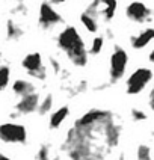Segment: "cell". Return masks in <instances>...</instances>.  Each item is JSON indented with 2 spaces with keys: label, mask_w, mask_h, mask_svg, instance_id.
Masks as SVG:
<instances>
[{
  "label": "cell",
  "mask_w": 154,
  "mask_h": 160,
  "mask_svg": "<svg viewBox=\"0 0 154 160\" xmlns=\"http://www.w3.org/2000/svg\"><path fill=\"white\" fill-rule=\"evenodd\" d=\"M52 107H53V95H52V94H47V95L41 100V103H39L38 113H39L41 116L47 115V113L52 110Z\"/></svg>",
  "instance_id": "cell-17"
},
{
  "label": "cell",
  "mask_w": 154,
  "mask_h": 160,
  "mask_svg": "<svg viewBox=\"0 0 154 160\" xmlns=\"http://www.w3.org/2000/svg\"><path fill=\"white\" fill-rule=\"evenodd\" d=\"M148 59H150V62L154 63V50H151L150 52V54H148Z\"/></svg>",
  "instance_id": "cell-26"
},
{
  "label": "cell",
  "mask_w": 154,
  "mask_h": 160,
  "mask_svg": "<svg viewBox=\"0 0 154 160\" xmlns=\"http://www.w3.org/2000/svg\"><path fill=\"white\" fill-rule=\"evenodd\" d=\"M0 141L5 143L24 145L27 142V130L18 122H2L0 124Z\"/></svg>",
  "instance_id": "cell-5"
},
{
  "label": "cell",
  "mask_w": 154,
  "mask_h": 160,
  "mask_svg": "<svg viewBox=\"0 0 154 160\" xmlns=\"http://www.w3.org/2000/svg\"><path fill=\"white\" fill-rule=\"evenodd\" d=\"M50 65H52V68H53L54 74H61V72H62V65H61V62H59L56 58H50Z\"/></svg>",
  "instance_id": "cell-23"
},
{
  "label": "cell",
  "mask_w": 154,
  "mask_h": 160,
  "mask_svg": "<svg viewBox=\"0 0 154 160\" xmlns=\"http://www.w3.org/2000/svg\"><path fill=\"white\" fill-rule=\"evenodd\" d=\"M0 61H2V53H0Z\"/></svg>",
  "instance_id": "cell-30"
},
{
  "label": "cell",
  "mask_w": 154,
  "mask_h": 160,
  "mask_svg": "<svg viewBox=\"0 0 154 160\" xmlns=\"http://www.w3.org/2000/svg\"><path fill=\"white\" fill-rule=\"evenodd\" d=\"M154 39V27H147L144 30H141L139 33L130 38V44L135 50H142Z\"/></svg>",
  "instance_id": "cell-11"
},
{
  "label": "cell",
  "mask_w": 154,
  "mask_h": 160,
  "mask_svg": "<svg viewBox=\"0 0 154 160\" xmlns=\"http://www.w3.org/2000/svg\"><path fill=\"white\" fill-rule=\"evenodd\" d=\"M68 115H70V107L68 106H61L59 109H56L53 113L50 115V119H48V127H50L52 130L59 128V127L63 124V121L68 118Z\"/></svg>",
  "instance_id": "cell-12"
},
{
  "label": "cell",
  "mask_w": 154,
  "mask_h": 160,
  "mask_svg": "<svg viewBox=\"0 0 154 160\" xmlns=\"http://www.w3.org/2000/svg\"><path fill=\"white\" fill-rule=\"evenodd\" d=\"M36 160H50V145L42 143V145L38 148V152H36Z\"/></svg>",
  "instance_id": "cell-20"
},
{
  "label": "cell",
  "mask_w": 154,
  "mask_h": 160,
  "mask_svg": "<svg viewBox=\"0 0 154 160\" xmlns=\"http://www.w3.org/2000/svg\"><path fill=\"white\" fill-rule=\"evenodd\" d=\"M122 125L117 115L101 107H92L68 128L62 151L70 160H106L119 145Z\"/></svg>",
  "instance_id": "cell-1"
},
{
  "label": "cell",
  "mask_w": 154,
  "mask_h": 160,
  "mask_svg": "<svg viewBox=\"0 0 154 160\" xmlns=\"http://www.w3.org/2000/svg\"><path fill=\"white\" fill-rule=\"evenodd\" d=\"M136 160H153L151 148L145 143H141L137 147V151H136Z\"/></svg>",
  "instance_id": "cell-19"
},
{
  "label": "cell",
  "mask_w": 154,
  "mask_h": 160,
  "mask_svg": "<svg viewBox=\"0 0 154 160\" xmlns=\"http://www.w3.org/2000/svg\"><path fill=\"white\" fill-rule=\"evenodd\" d=\"M63 21L62 15L53 8L50 2H42L39 5V14H38V24L42 30H52L57 24Z\"/></svg>",
  "instance_id": "cell-7"
},
{
  "label": "cell",
  "mask_w": 154,
  "mask_h": 160,
  "mask_svg": "<svg viewBox=\"0 0 154 160\" xmlns=\"http://www.w3.org/2000/svg\"><path fill=\"white\" fill-rule=\"evenodd\" d=\"M35 85L30 82V80H24V79H17L14 83H12V92L18 95V97H24V95H29L32 92H35Z\"/></svg>",
  "instance_id": "cell-13"
},
{
  "label": "cell",
  "mask_w": 154,
  "mask_h": 160,
  "mask_svg": "<svg viewBox=\"0 0 154 160\" xmlns=\"http://www.w3.org/2000/svg\"><path fill=\"white\" fill-rule=\"evenodd\" d=\"M67 0H50V3L52 5H62V3H65Z\"/></svg>",
  "instance_id": "cell-25"
},
{
  "label": "cell",
  "mask_w": 154,
  "mask_h": 160,
  "mask_svg": "<svg viewBox=\"0 0 154 160\" xmlns=\"http://www.w3.org/2000/svg\"><path fill=\"white\" fill-rule=\"evenodd\" d=\"M118 2L117 0H92L86 11L94 17H101L104 21L113 20L117 14Z\"/></svg>",
  "instance_id": "cell-8"
},
{
  "label": "cell",
  "mask_w": 154,
  "mask_h": 160,
  "mask_svg": "<svg viewBox=\"0 0 154 160\" xmlns=\"http://www.w3.org/2000/svg\"><path fill=\"white\" fill-rule=\"evenodd\" d=\"M128 63V54L121 45H115L109 61V83L115 85L124 79Z\"/></svg>",
  "instance_id": "cell-3"
},
{
  "label": "cell",
  "mask_w": 154,
  "mask_h": 160,
  "mask_svg": "<svg viewBox=\"0 0 154 160\" xmlns=\"http://www.w3.org/2000/svg\"><path fill=\"white\" fill-rule=\"evenodd\" d=\"M15 2H17V3H23V0H15Z\"/></svg>",
  "instance_id": "cell-29"
},
{
  "label": "cell",
  "mask_w": 154,
  "mask_h": 160,
  "mask_svg": "<svg viewBox=\"0 0 154 160\" xmlns=\"http://www.w3.org/2000/svg\"><path fill=\"white\" fill-rule=\"evenodd\" d=\"M103 47H104V38L100 35H95L92 42H91V47L88 48L89 50V56H97L103 52Z\"/></svg>",
  "instance_id": "cell-16"
},
{
  "label": "cell",
  "mask_w": 154,
  "mask_h": 160,
  "mask_svg": "<svg viewBox=\"0 0 154 160\" xmlns=\"http://www.w3.org/2000/svg\"><path fill=\"white\" fill-rule=\"evenodd\" d=\"M21 67L30 77H33L35 80L44 82L47 79V68H45L44 62H42V56L38 52L27 53L21 61Z\"/></svg>",
  "instance_id": "cell-6"
},
{
  "label": "cell",
  "mask_w": 154,
  "mask_h": 160,
  "mask_svg": "<svg viewBox=\"0 0 154 160\" xmlns=\"http://www.w3.org/2000/svg\"><path fill=\"white\" fill-rule=\"evenodd\" d=\"M118 160H126V157H124V156H122V154H121V156H119V157H118Z\"/></svg>",
  "instance_id": "cell-28"
},
{
  "label": "cell",
  "mask_w": 154,
  "mask_h": 160,
  "mask_svg": "<svg viewBox=\"0 0 154 160\" xmlns=\"http://www.w3.org/2000/svg\"><path fill=\"white\" fill-rule=\"evenodd\" d=\"M11 80V68L8 65H0V92L9 86Z\"/></svg>",
  "instance_id": "cell-18"
},
{
  "label": "cell",
  "mask_w": 154,
  "mask_h": 160,
  "mask_svg": "<svg viewBox=\"0 0 154 160\" xmlns=\"http://www.w3.org/2000/svg\"><path fill=\"white\" fill-rule=\"evenodd\" d=\"M153 80V71L150 68H137L128 76L126 82V92L128 95H137L144 91Z\"/></svg>",
  "instance_id": "cell-4"
},
{
  "label": "cell",
  "mask_w": 154,
  "mask_h": 160,
  "mask_svg": "<svg viewBox=\"0 0 154 160\" xmlns=\"http://www.w3.org/2000/svg\"><path fill=\"white\" fill-rule=\"evenodd\" d=\"M126 17L133 21V23H137V24H144V23H148L151 21L153 18V9L148 8L145 3L142 2H132L128 3L126 8Z\"/></svg>",
  "instance_id": "cell-9"
},
{
  "label": "cell",
  "mask_w": 154,
  "mask_h": 160,
  "mask_svg": "<svg viewBox=\"0 0 154 160\" xmlns=\"http://www.w3.org/2000/svg\"><path fill=\"white\" fill-rule=\"evenodd\" d=\"M88 89V82L86 80H80L76 86H72L70 91H72V95H79V94H82V92H85Z\"/></svg>",
  "instance_id": "cell-22"
},
{
  "label": "cell",
  "mask_w": 154,
  "mask_h": 160,
  "mask_svg": "<svg viewBox=\"0 0 154 160\" xmlns=\"http://www.w3.org/2000/svg\"><path fill=\"white\" fill-rule=\"evenodd\" d=\"M23 35H24V30L21 29V26L9 18L6 21V39L8 41H18Z\"/></svg>",
  "instance_id": "cell-15"
},
{
  "label": "cell",
  "mask_w": 154,
  "mask_h": 160,
  "mask_svg": "<svg viewBox=\"0 0 154 160\" xmlns=\"http://www.w3.org/2000/svg\"><path fill=\"white\" fill-rule=\"evenodd\" d=\"M148 104H150V109L154 110V83L151 89H150V95H148Z\"/></svg>",
  "instance_id": "cell-24"
},
{
  "label": "cell",
  "mask_w": 154,
  "mask_h": 160,
  "mask_svg": "<svg viewBox=\"0 0 154 160\" xmlns=\"http://www.w3.org/2000/svg\"><path fill=\"white\" fill-rule=\"evenodd\" d=\"M39 103H41L39 94L35 91L29 95H24V97L20 98L17 101V104L14 106V110H15L17 115H32V113L38 112Z\"/></svg>",
  "instance_id": "cell-10"
},
{
  "label": "cell",
  "mask_w": 154,
  "mask_h": 160,
  "mask_svg": "<svg viewBox=\"0 0 154 160\" xmlns=\"http://www.w3.org/2000/svg\"><path fill=\"white\" fill-rule=\"evenodd\" d=\"M130 115H132V119L135 121V122H142L145 121L148 115H147V112H144L142 109H132V112H130Z\"/></svg>",
  "instance_id": "cell-21"
},
{
  "label": "cell",
  "mask_w": 154,
  "mask_h": 160,
  "mask_svg": "<svg viewBox=\"0 0 154 160\" xmlns=\"http://www.w3.org/2000/svg\"><path fill=\"white\" fill-rule=\"evenodd\" d=\"M80 23L83 24V27H85L89 33L98 32V18L91 15L88 11H83L80 14Z\"/></svg>",
  "instance_id": "cell-14"
},
{
  "label": "cell",
  "mask_w": 154,
  "mask_h": 160,
  "mask_svg": "<svg viewBox=\"0 0 154 160\" xmlns=\"http://www.w3.org/2000/svg\"><path fill=\"white\" fill-rule=\"evenodd\" d=\"M56 44H57V48L68 58V61L74 67L83 68L88 65L89 50L86 48L85 39L82 38L79 30L74 26L63 27L56 38Z\"/></svg>",
  "instance_id": "cell-2"
},
{
  "label": "cell",
  "mask_w": 154,
  "mask_h": 160,
  "mask_svg": "<svg viewBox=\"0 0 154 160\" xmlns=\"http://www.w3.org/2000/svg\"><path fill=\"white\" fill-rule=\"evenodd\" d=\"M0 160H11V159H9L8 156H5V154H3V152L0 151Z\"/></svg>",
  "instance_id": "cell-27"
}]
</instances>
